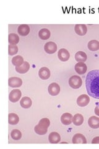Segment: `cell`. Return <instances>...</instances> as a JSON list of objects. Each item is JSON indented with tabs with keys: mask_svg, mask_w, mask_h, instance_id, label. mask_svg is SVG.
I'll use <instances>...</instances> for the list:
<instances>
[{
	"mask_svg": "<svg viewBox=\"0 0 99 149\" xmlns=\"http://www.w3.org/2000/svg\"><path fill=\"white\" fill-rule=\"evenodd\" d=\"M86 86L89 96L99 99V70L88 73L86 79Z\"/></svg>",
	"mask_w": 99,
	"mask_h": 149,
	"instance_id": "obj_1",
	"label": "cell"
},
{
	"mask_svg": "<svg viewBox=\"0 0 99 149\" xmlns=\"http://www.w3.org/2000/svg\"><path fill=\"white\" fill-rule=\"evenodd\" d=\"M69 85L73 89H78V88L81 87L82 85V80L79 76L73 75L69 78Z\"/></svg>",
	"mask_w": 99,
	"mask_h": 149,
	"instance_id": "obj_2",
	"label": "cell"
},
{
	"mask_svg": "<svg viewBox=\"0 0 99 149\" xmlns=\"http://www.w3.org/2000/svg\"><path fill=\"white\" fill-rule=\"evenodd\" d=\"M22 93L20 90H13L9 95V100L12 102H16L20 100Z\"/></svg>",
	"mask_w": 99,
	"mask_h": 149,
	"instance_id": "obj_3",
	"label": "cell"
},
{
	"mask_svg": "<svg viewBox=\"0 0 99 149\" xmlns=\"http://www.w3.org/2000/svg\"><path fill=\"white\" fill-rule=\"evenodd\" d=\"M48 91L51 96H57L60 92V86L56 83H52L48 87Z\"/></svg>",
	"mask_w": 99,
	"mask_h": 149,
	"instance_id": "obj_4",
	"label": "cell"
},
{
	"mask_svg": "<svg viewBox=\"0 0 99 149\" xmlns=\"http://www.w3.org/2000/svg\"><path fill=\"white\" fill-rule=\"evenodd\" d=\"M45 51L48 54H53L57 50V45L53 42H48L45 44Z\"/></svg>",
	"mask_w": 99,
	"mask_h": 149,
	"instance_id": "obj_5",
	"label": "cell"
},
{
	"mask_svg": "<svg viewBox=\"0 0 99 149\" xmlns=\"http://www.w3.org/2000/svg\"><path fill=\"white\" fill-rule=\"evenodd\" d=\"M89 102H90V98L87 95H82L79 96L77 99V104L80 107H85L87 106Z\"/></svg>",
	"mask_w": 99,
	"mask_h": 149,
	"instance_id": "obj_6",
	"label": "cell"
},
{
	"mask_svg": "<svg viewBox=\"0 0 99 149\" xmlns=\"http://www.w3.org/2000/svg\"><path fill=\"white\" fill-rule=\"evenodd\" d=\"M8 85L12 88H19L22 86V80L18 77H11L9 78Z\"/></svg>",
	"mask_w": 99,
	"mask_h": 149,
	"instance_id": "obj_7",
	"label": "cell"
},
{
	"mask_svg": "<svg viewBox=\"0 0 99 149\" xmlns=\"http://www.w3.org/2000/svg\"><path fill=\"white\" fill-rule=\"evenodd\" d=\"M58 57L62 62H66L70 58V54L66 49H61L58 52Z\"/></svg>",
	"mask_w": 99,
	"mask_h": 149,
	"instance_id": "obj_8",
	"label": "cell"
},
{
	"mask_svg": "<svg viewBox=\"0 0 99 149\" xmlns=\"http://www.w3.org/2000/svg\"><path fill=\"white\" fill-rule=\"evenodd\" d=\"M75 71L79 74H84L86 73L87 70V67L86 64L84 62H78L75 65Z\"/></svg>",
	"mask_w": 99,
	"mask_h": 149,
	"instance_id": "obj_9",
	"label": "cell"
},
{
	"mask_svg": "<svg viewBox=\"0 0 99 149\" xmlns=\"http://www.w3.org/2000/svg\"><path fill=\"white\" fill-rule=\"evenodd\" d=\"M73 143L75 144H77V143L86 144L87 143V139L84 135L81 134H75L73 137Z\"/></svg>",
	"mask_w": 99,
	"mask_h": 149,
	"instance_id": "obj_10",
	"label": "cell"
},
{
	"mask_svg": "<svg viewBox=\"0 0 99 149\" xmlns=\"http://www.w3.org/2000/svg\"><path fill=\"white\" fill-rule=\"evenodd\" d=\"M74 30L76 33L79 36L86 35L87 32V27L85 24H76L75 26Z\"/></svg>",
	"mask_w": 99,
	"mask_h": 149,
	"instance_id": "obj_11",
	"label": "cell"
},
{
	"mask_svg": "<svg viewBox=\"0 0 99 149\" xmlns=\"http://www.w3.org/2000/svg\"><path fill=\"white\" fill-rule=\"evenodd\" d=\"M51 75L50 70L47 67H42L39 72V76L42 80H47Z\"/></svg>",
	"mask_w": 99,
	"mask_h": 149,
	"instance_id": "obj_12",
	"label": "cell"
},
{
	"mask_svg": "<svg viewBox=\"0 0 99 149\" xmlns=\"http://www.w3.org/2000/svg\"><path fill=\"white\" fill-rule=\"evenodd\" d=\"M73 116L70 113H64L61 117V121L63 124L65 125H68L71 124L73 122Z\"/></svg>",
	"mask_w": 99,
	"mask_h": 149,
	"instance_id": "obj_13",
	"label": "cell"
},
{
	"mask_svg": "<svg viewBox=\"0 0 99 149\" xmlns=\"http://www.w3.org/2000/svg\"><path fill=\"white\" fill-rule=\"evenodd\" d=\"M29 69H30V64L27 62H24V63L22 65H19V66L16 67V72L21 74L27 73L29 70Z\"/></svg>",
	"mask_w": 99,
	"mask_h": 149,
	"instance_id": "obj_14",
	"label": "cell"
},
{
	"mask_svg": "<svg viewBox=\"0 0 99 149\" xmlns=\"http://www.w3.org/2000/svg\"><path fill=\"white\" fill-rule=\"evenodd\" d=\"M18 34L21 36H26L29 34L30 27L27 24H22L18 27Z\"/></svg>",
	"mask_w": 99,
	"mask_h": 149,
	"instance_id": "obj_15",
	"label": "cell"
},
{
	"mask_svg": "<svg viewBox=\"0 0 99 149\" xmlns=\"http://www.w3.org/2000/svg\"><path fill=\"white\" fill-rule=\"evenodd\" d=\"M88 124L92 129L99 128V118L97 116H91L88 120Z\"/></svg>",
	"mask_w": 99,
	"mask_h": 149,
	"instance_id": "obj_16",
	"label": "cell"
},
{
	"mask_svg": "<svg viewBox=\"0 0 99 149\" xmlns=\"http://www.w3.org/2000/svg\"><path fill=\"white\" fill-rule=\"evenodd\" d=\"M48 141L51 143H57L61 141L60 135L56 132H51L48 136Z\"/></svg>",
	"mask_w": 99,
	"mask_h": 149,
	"instance_id": "obj_17",
	"label": "cell"
},
{
	"mask_svg": "<svg viewBox=\"0 0 99 149\" xmlns=\"http://www.w3.org/2000/svg\"><path fill=\"white\" fill-rule=\"evenodd\" d=\"M20 104L22 108L24 109L30 108L32 104V102L31 99L29 97H23L20 101Z\"/></svg>",
	"mask_w": 99,
	"mask_h": 149,
	"instance_id": "obj_18",
	"label": "cell"
},
{
	"mask_svg": "<svg viewBox=\"0 0 99 149\" xmlns=\"http://www.w3.org/2000/svg\"><path fill=\"white\" fill-rule=\"evenodd\" d=\"M48 128L44 125L42 124H37V125L35 126L34 130L35 132L39 135H40V136H43V135H45L47 131H48Z\"/></svg>",
	"mask_w": 99,
	"mask_h": 149,
	"instance_id": "obj_19",
	"label": "cell"
},
{
	"mask_svg": "<svg viewBox=\"0 0 99 149\" xmlns=\"http://www.w3.org/2000/svg\"><path fill=\"white\" fill-rule=\"evenodd\" d=\"M87 54L82 51H79L75 54V59L78 62H85L87 60Z\"/></svg>",
	"mask_w": 99,
	"mask_h": 149,
	"instance_id": "obj_20",
	"label": "cell"
},
{
	"mask_svg": "<svg viewBox=\"0 0 99 149\" xmlns=\"http://www.w3.org/2000/svg\"><path fill=\"white\" fill-rule=\"evenodd\" d=\"M51 36L50 31L46 28L42 29L39 32V36L42 40H47Z\"/></svg>",
	"mask_w": 99,
	"mask_h": 149,
	"instance_id": "obj_21",
	"label": "cell"
},
{
	"mask_svg": "<svg viewBox=\"0 0 99 149\" xmlns=\"http://www.w3.org/2000/svg\"><path fill=\"white\" fill-rule=\"evenodd\" d=\"M73 123L75 125L79 126L81 125L84 123V117L81 114H76L73 116Z\"/></svg>",
	"mask_w": 99,
	"mask_h": 149,
	"instance_id": "obj_22",
	"label": "cell"
},
{
	"mask_svg": "<svg viewBox=\"0 0 99 149\" xmlns=\"http://www.w3.org/2000/svg\"><path fill=\"white\" fill-rule=\"evenodd\" d=\"M19 121V118L15 113H9L8 117L9 124L11 125H16Z\"/></svg>",
	"mask_w": 99,
	"mask_h": 149,
	"instance_id": "obj_23",
	"label": "cell"
},
{
	"mask_svg": "<svg viewBox=\"0 0 99 149\" xmlns=\"http://www.w3.org/2000/svg\"><path fill=\"white\" fill-rule=\"evenodd\" d=\"M88 49L91 51H97L99 50V42L96 40H92L89 42L87 44Z\"/></svg>",
	"mask_w": 99,
	"mask_h": 149,
	"instance_id": "obj_24",
	"label": "cell"
},
{
	"mask_svg": "<svg viewBox=\"0 0 99 149\" xmlns=\"http://www.w3.org/2000/svg\"><path fill=\"white\" fill-rule=\"evenodd\" d=\"M8 40L9 43L10 44L16 45L17 43H19V37L16 34L11 33L9 34Z\"/></svg>",
	"mask_w": 99,
	"mask_h": 149,
	"instance_id": "obj_25",
	"label": "cell"
},
{
	"mask_svg": "<svg viewBox=\"0 0 99 149\" xmlns=\"http://www.w3.org/2000/svg\"><path fill=\"white\" fill-rule=\"evenodd\" d=\"M24 62V58L21 55H16L12 58V63L16 67L22 65Z\"/></svg>",
	"mask_w": 99,
	"mask_h": 149,
	"instance_id": "obj_26",
	"label": "cell"
},
{
	"mask_svg": "<svg viewBox=\"0 0 99 149\" xmlns=\"http://www.w3.org/2000/svg\"><path fill=\"white\" fill-rule=\"evenodd\" d=\"M11 136L12 139L15 140V141H19L22 137V133L19 130L14 129L11 132Z\"/></svg>",
	"mask_w": 99,
	"mask_h": 149,
	"instance_id": "obj_27",
	"label": "cell"
},
{
	"mask_svg": "<svg viewBox=\"0 0 99 149\" xmlns=\"http://www.w3.org/2000/svg\"><path fill=\"white\" fill-rule=\"evenodd\" d=\"M8 50L9 55H15L18 52V47L16 45L9 44Z\"/></svg>",
	"mask_w": 99,
	"mask_h": 149,
	"instance_id": "obj_28",
	"label": "cell"
},
{
	"mask_svg": "<svg viewBox=\"0 0 99 149\" xmlns=\"http://www.w3.org/2000/svg\"><path fill=\"white\" fill-rule=\"evenodd\" d=\"M39 124L44 125L45 126L48 127L50 125V121L48 118H43L39 121Z\"/></svg>",
	"mask_w": 99,
	"mask_h": 149,
	"instance_id": "obj_29",
	"label": "cell"
},
{
	"mask_svg": "<svg viewBox=\"0 0 99 149\" xmlns=\"http://www.w3.org/2000/svg\"><path fill=\"white\" fill-rule=\"evenodd\" d=\"M92 143H99V137H94L92 141Z\"/></svg>",
	"mask_w": 99,
	"mask_h": 149,
	"instance_id": "obj_30",
	"label": "cell"
},
{
	"mask_svg": "<svg viewBox=\"0 0 99 149\" xmlns=\"http://www.w3.org/2000/svg\"><path fill=\"white\" fill-rule=\"evenodd\" d=\"M95 114L97 116H99V105H98V106H97L96 107V108H95Z\"/></svg>",
	"mask_w": 99,
	"mask_h": 149,
	"instance_id": "obj_31",
	"label": "cell"
}]
</instances>
